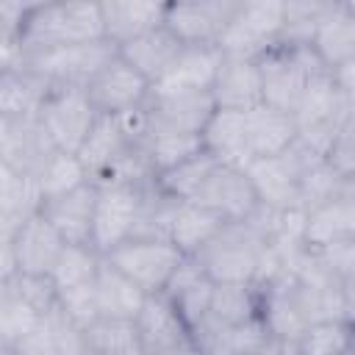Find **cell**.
<instances>
[{
    "label": "cell",
    "mask_w": 355,
    "mask_h": 355,
    "mask_svg": "<svg viewBox=\"0 0 355 355\" xmlns=\"http://www.w3.org/2000/svg\"><path fill=\"white\" fill-rule=\"evenodd\" d=\"M105 39L103 3H33L19 42L31 55Z\"/></svg>",
    "instance_id": "1"
},
{
    "label": "cell",
    "mask_w": 355,
    "mask_h": 355,
    "mask_svg": "<svg viewBox=\"0 0 355 355\" xmlns=\"http://www.w3.org/2000/svg\"><path fill=\"white\" fill-rule=\"evenodd\" d=\"M266 252H269V239L247 219V222H227L211 239V244L200 250L194 258L214 283L252 286Z\"/></svg>",
    "instance_id": "2"
},
{
    "label": "cell",
    "mask_w": 355,
    "mask_h": 355,
    "mask_svg": "<svg viewBox=\"0 0 355 355\" xmlns=\"http://www.w3.org/2000/svg\"><path fill=\"white\" fill-rule=\"evenodd\" d=\"M347 111H349V100L338 89L333 72H322L311 78L294 111L297 133H300L297 139L324 158L347 122Z\"/></svg>",
    "instance_id": "3"
},
{
    "label": "cell",
    "mask_w": 355,
    "mask_h": 355,
    "mask_svg": "<svg viewBox=\"0 0 355 355\" xmlns=\"http://www.w3.org/2000/svg\"><path fill=\"white\" fill-rule=\"evenodd\" d=\"M324 158L305 147L300 139L280 155L255 158L247 166V175L258 191V200L275 211H300V186L302 178L322 164Z\"/></svg>",
    "instance_id": "4"
},
{
    "label": "cell",
    "mask_w": 355,
    "mask_h": 355,
    "mask_svg": "<svg viewBox=\"0 0 355 355\" xmlns=\"http://www.w3.org/2000/svg\"><path fill=\"white\" fill-rule=\"evenodd\" d=\"M258 69L263 83V103L288 114L297 111L308 80L322 72H330L313 47H286V44H277L263 58H258Z\"/></svg>",
    "instance_id": "5"
},
{
    "label": "cell",
    "mask_w": 355,
    "mask_h": 355,
    "mask_svg": "<svg viewBox=\"0 0 355 355\" xmlns=\"http://www.w3.org/2000/svg\"><path fill=\"white\" fill-rule=\"evenodd\" d=\"M283 25H286V6L283 3H275V0L239 3V11L233 14V19L225 28L216 47L227 58L258 61L272 47L280 44Z\"/></svg>",
    "instance_id": "6"
},
{
    "label": "cell",
    "mask_w": 355,
    "mask_h": 355,
    "mask_svg": "<svg viewBox=\"0 0 355 355\" xmlns=\"http://www.w3.org/2000/svg\"><path fill=\"white\" fill-rule=\"evenodd\" d=\"M105 258L144 294H164L186 255L166 239H128Z\"/></svg>",
    "instance_id": "7"
},
{
    "label": "cell",
    "mask_w": 355,
    "mask_h": 355,
    "mask_svg": "<svg viewBox=\"0 0 355 355\" xmlns=\"http://www.w3.org/2000/svg\"><path fill=\"white\" fill-rule=\"evenodd\" d=\"M116 53H119L116 44L103 39V42H89V44H72V47L36 53V55L28 58V67L36 75H42L50 86L86 89Z\"/></svg>",
    "instance_id": "8"
},
{
    "label": "cell",
    "mask_w": 355,
    "mask_h": 355,
    "mask_svg": "<svg viewBox=\"0 0 355 355\" xmlns=\"http://www.w3.org/2000/svg\"><path fill=\"white\" fill-rule=\"evenodd\" d=\"M97 116L100 114L92 105L86 89H75V86H53L39 114L55 150H64V153H78L83 147Z\"/></svg>",
    "instance_id": "9"
},
{
    "label": "cell",
    "mask_w": 355,
    "mask_h": 355,
    "mask_svg": "<svg viewBox=\"0 0 355 355\" xmlns=\"http://www.w3.org/2000/svg\"><path fill=\"white\" fill-rule=\"evenodd\" d=\"M258 291V308H261V319L269 327L272 336L280 338H291L300 341L302 333L313 324L308 305H305V294L300 286V277L288 269L277 272L272 280L252 286Z\"/></svg>",
    "instance_id": "10"
},
{
    "label": "cell",
    "mask_w": 355,
    "mask_h": 355,
    "mask_svg": "<svg viewBox=\"0 0 355 355\" xmlns=\"http://www.w3.org/2000/svg\"><path fill=\"white\" fill-rule=\"evenodd\" d=\"M141 111L147 119V136H158V133H200L202 136L208 119L216 111V103L211 92L183 94V92L150 89Z\"/></svg>",
    "instance_id": "11"
},
{
    "label": "cell",
    "mask_w": 355,
    "mask_h": 355,
    "mask_svg": "<svg viewBox=\"0 0 355 355\" xmlns=\"http://www.w3.org/2000/svg\"><path fill=\"white\" fill-rule=\"evenodd\" d=\"M241 0H186L166 3V28L186 47H216Z\"/></svg>",
    "instance_id": "12"
},
{
    "label": "cell",
    "mask_w": 355,
    "mask_h": 355,
    "mask_svg": "<svg viewBox=\"0 0 355 355\" xmlns=\"http://www.w3.org/2000/svg\"><path fill=\"white\" fill-rule=\"evenodd\" d=\"M141 189L144 186H122V183L100 186L97 208H94V230H92V247L100 255H108L111 250L133 239L139 205H141Z\"/></svg>",
    "instance_id": "13"
},
{
    "label": "cell",
    "mask_w": 355,
    "mask_h": 355,
    "mask_svg": "<svg viewBox=\"0 0 355 355\" xmlns=\"http://www.w3.org/2000/svg\"><path fill=\"white\" fill-rule=\"evenodd\" d=\"M150 80L141 78L119 53L100 69V75L86 86V94L97 114L105 116H122L128 111H136L144 105L150 94Z\"/></svg>",
    "instance_id": "14"
},
{
    "label": "cell",
    "mask_w": 355,
    "mask_h": 355,
    "mask_svg": "<svg viewBox=\"0 0 355 355\" xmlns=\"http://www.w3.org/2000/svg\"><path fill=\"white\" fill-rule=\"evenodd\" d=\"M53 153L55 144L39 116L33 119L0 116V166L25 175H39Z\"/></svg>",
    "instance_id": "15"
},
{
    "label": "cell",
    "mask_w": 355,
    "mask_h": 355,
    "mask_svg": "<svg viewBox=\"0 0 355 355\" xmlns=\"http://www.w3.org/2000/svg\"><path fill=\"white\" fill-rule=\"evenodd\" d=\"M191 202H200V205L216 211L225 222H247L261 208L258 191H255L247 169L227 166V164H219L211 172L202 191Z\"/></svg>",
    "instance_id": "16"
},
{
    "label": "cell",
    "mask_w": 355,
    "mask_h": 355,
    "mask_svg": "<svg viewBox=\"0 0 355 355\" xmlns=\"http://www.w3.org/2000/svg\"><path fill=\"white\" fill-rule=\"evenodd\" d=\"M0 241L11 247L17 261V275H42V277H50L58 255L67 247V241L47 222L44 214H36L11 239H0Z\"/></svg>",
    "instance_id": "17"
},
{
    "label": "cell",
    "mask_w": 355,
    "mask_h": 355,
    "mask_svg": "<svg viewBox=\"0 0 355 355\" xmlns=\"http://www.w3.org/2000/svg\"><path fill=\"white\" fill-rule=\"evenodd\" d=\"M136 330L150 355H175L191 344V330L166 294H150L136 316Z\"/></svg>",
    "instance_id": "18"
},
{
    "label": "cell",
    "mask_w": 355,
    "mask_h": 355,
    "mask_svg": "<svg viewBox=\"0 0 355 355\" xmlns=\"http://www.w3.org/2000/svg\"><path fill=\"white\" fill-rule=\"evenodd\" d=\"M355 236V178H341L333 200L305 219V244L311 250H327Z\"/></svg>",
    "instance_id": "19"
},
{
    "label": "cell",
    "mask_w": 355,
    "mask_h": 355,
    "mask_svg": "<svg viewBox=\"0 0 355 355\" xmlns=\"http://www.w3.org/2000/svg\"><path fill=\"white\" fill-rule=\"evenodd\" d=\"M133 144H141V141H136L128 133L122 116H105V114H100L97 122H94V128H92V133L86 136L83 147L78 150V158L83 161L89 178L94 183H103L111 175V169L119 164V158Z\"/></svg>",
    "instance_id": "20"
},
{
    "label": "cell",
    "mask_w": 355,
    "mask_h": 355,
    "mask_svg": "<svg viewBox=\"0 0 355 355\" xmlns=\"http://www.w3.org/2000/svg\"><path fill=\"white\" fill-rule=\"evenodd\" d=\"M97 194H100V186L94 180H89V183H83L80 189H75L69 194L47 200L42 214L61 233V239L67 244H92Z\"/></svg>",
    "instance_id": "21"
},
{
    "label": "cell",
    "mask_w": 355,
    "mask_h": 355,
    "mask_svg": "<svg viewBox=\"0 0 355 355\" xmlns=\"http://www.w3.org/2000/svg\"><path fill=\"white\" fill-rule=\"evenodd\" d=\"M211 97L216 108L222 111H252L263 103V83H261V69L258 61H244V58H227L222 55V67L216 72Z\"/></svg>",
    "instance_id": "22"
},
{
    "label": "cell",
    "mask_w": 355,
    "mask_h": 355,
    "mask_svg": "<svg viewBox=\"0 0 355 355\" xmlns=\"http://www.w3.org/2000/svg\"><path fill=\"white\" fill-rule=\"evenodd\" d=\"M44 194L36 175L0 166V239H11L28 219L42 214Z\"/></svg>",
    "instance_id": "23"
},
{
    "label": "cell",
    "mask_w": 355,
    "mask_h": 355,
    "mask_svg": "<svg viewBox=\"0 0 355 355\" xmlns=\"http://www.w3.org/2000/svg\"><path fill=\"white\" fill-rule=\"evenodd\" d=\"M316 55L324 61V67L333 72L355 58V6L352 3H327L316 33L313 44Z\"/></svg>",
    "instance_id": "24"
},
{
    "label": "cell",
    "mask_w": 355,
    "mask_h": 355,
    "mask_svg": "<svg viewBox=\"0 0 355 355\" xmlns=\"http://www.w3.org/2000/svg\"><path fill=\"white\" fill-rule=\"evenodd\" d=\"M183 50H186V44L166 25H161V28H155V31H150V33H144V36L128 42V44H122L119 55L141 78H147L150 86H155L175 67V61L180 58Z\"/></svg>",
    "instance_id": "25"
},
{
    "label": "cell",
    "mask_w": 355,
    "mask_h": 355,
    "mask_svg": "<svg viewBox=\"0 0 355 355\" xmlns=\"http://www.w3.org/2000/svg\"><path fill=\"white\" fill-rule=\"evenodd\" d=\"M214 280L205 275V269L200 266V261L194 255H186L180 261V266L175 269L169 286H166V297L175 302L178 313L183 316V322L191 327H197L208 311H211V300H214Z\"/></svg>",
    "instance_id": "26"
},
{
    "label": "cell",
    "mask_w": 355,
    "mask_h": 355,
    "mask_svg": "<svg viewBox=\"0 0 355 355\" xmlns=\"http://www.w3.org/2000/svg\"><path fill=\"white\" fill-rule=\"evenodd\" d=\"M105 39L116 44V50L166 22V3L150 0H111L103 3Z\"/></svg>",
    "instance_id": "27"
},
{
    "label": "cell",
    "mask_w": 355,
    "mask_h": 355,
    "mask_svg": "<svg viewBox=\"0 0 355 355\" xmlns=\"http://www.w3.org/2000/svg\"><path fill=\"white\" fill-rule=\"evenodd\" d=\"M202 141H205V150L219 164L247 169L255 161L252 147H250V136H247V116L241 111L216 108L214 116L208 119L205 130H202Z\"/></svg>",
    "instance_id": "28"
},
{
    "label": "cell",
    "mask_w": 355,
    "mask_h": 355,
    "mask_svg": "<svg viewBox=\"0 0 355 355\" xmlns=\"http://www.w3.org/2000/svg\"><path fill=\"white\" fill-rule=\"evenodd\" d=\"M222 67L219 47H186L175 67L153 86L158 92H183V94H200L211 92L216 72Z\"/></svg>",
    "instance_id": "29"
},
{
    "label": "cell",
    "mask_w": 355,
    "mask_h": 355,
    "mask_svg": "<svg viewBox=\"0 0 355 355\" xmlns=\"http://www.w3.org/2000/svg\"><path fill=\"white\" fill-rule=\"evenodd\" d=\"M53 86L36 75L31 67L0 72V116L6 119H33L42 114Z\"/></svg>",
    "instance_id": "30"
},
{
    "label": "cell",
    "mask_w": 355,
    "mask_h": 355,
    "mask_svg": "<svg viewBox=\"0 0 355 355\" xmlns=\"http://www.w3.org/2000/svg\"><path fill=\"white\" fill-rule=\"evenodd\" d=\"M11 349L19 355H86V336L83 327L67 319L55 305L50 313H44L39 327Z\"/></svg>",
    "instance_id": "31"
},
{
    "label": "cell",
    "mask_w": 355,
    "mask_h": 355,
    "mask_svg": "<svg viewBox=\"0 0 355 355\" xmlns=\"http://www.w3.org/2000/svg\"><path fill=\"white\" fill-rule=\"evenodd\" d=\"M247 136L255 158H272L286 153L297 141V119L288 111L261 103L258 108L247 111Z\"/></svg>",
    "instance_id": "32"
},
{
    "label": "cell",
    "mask_w": 355,
    "mask_h": 355,
    "mask_svg": "<svg viewBox=\"0 0 355 355\" xmlns=\"http://www.w3.org/2000/svg\"><path fill=\"white\" fill-rule=\"evenodd\" d=\"M97 288V305H100V319H122V322H136L139 311L144 308L147 297L128 275H122L105 255L94 280Z\"/></svg>",
    "instance_id": "33"
},
{
    "label": "cell",
    "mask_w": 355,
    "mask_h": 355,
    "mask_svg": "<svg viewBox=\"0 0 355 355\" xmlns=\"http://www.w3.org/2000/svg\"><path fill=\"white\" fill-rule=\"evenodd\" d=\"M225 225L227 222L216 211H211L200 202H180L175 225H172V244L183 255H197L200 250H205L211 244V239Z\"/></svg>",
    "instance_id": "34"
},
{
    "label": "cell",
    "mask_w": 355,
    "mask_h": 355,
    "mask_svg": "<svg viewBox=\"0 0 355 355\" xmlns=\"http://www.w3.org/2000/svg\"><path fill=\"white\" fill-rule=\"evenodd\" d=\"M180 200L166 194L155 180L141 189V205H139V219L133 239H166L172 241V225L178 216Z\"/></svg>",
    "instance_id": "35"
},
{
    "label": "cell",
    "mask_w": 355,
    "mask_h": 355,
    "mask_svg": "<svg viewBox=\"0 0 355 355\" xmlns=\"http://www.w3.org/2000/svg\"><path fill=\"white\" fill-rule=\"evenodd\" d=\"M86 355H150L141 344L136 322L122 319H97L83 330Z\"/></svg>",
    "instance_id": "36"
},
{
    "label": "cell",
    "mask_w": 355,
    "mask_h": 355,
    "mask_svg": "<svg viewBox=\"0 0 355 355\" xmlns=\"http://www.w3.org/2000/svg\"><path fill=\"white\" fill-rule=\"evenodd\" d=\"M42 319L44 311H39L11 286L0 283V347H17L39 327Z\"/></svg>",
    "instance_id": "37"
},
{
    "label": "cell",
    "mask_w": 355,
    "mask_h": 355,
    "mask_svg": "<svg viewBox=\"0 0 355 355\" xmlns=\"http://www.w3.org/2000/svg\"><path fill=\"white\" fill-rule=\"evenodd\" d=\"M208 316L225 327H239L250 319H258V291L244 283H216Z\"/></svg>",
    "instance_id": "38"
},
{
    "label": "cell",
    "mask_w": 355,
    "mask_h": 355,
    "mask_svg": "<svg viewBox=\"0 0 355 355\" xmlns=\"http://www.w3.org/2000/svg\"><path fill=\"white\" fill-rule=\"evenodd\" d=\"M100 263H103V255L92 244H67L50 272V280H53L55 291L78 288V286L97 280Z\"/></svg>",
    "instance_id": "39"
},
{
    "label": "cell",
    "mask_w": 355,
    "mask_h": 355,
    "mask_svg": "<svg viewBox=\"0 0 355 355\" xmlns=\"http://www.w3.org/2000/svg\"><path fill=\"white\" fill-rule=\"evenodd\" d=\"M216 166H219V161H216L208 150H202L200 155H194V158L183 161L180 166H175V169H169V172L158 175V178H155V183H158L166 194L178 197L180 202H191V200L202 191L205 180L211 178V172H214Z\"/></svg>",
    "instance_id": "40"
},
{
    "label": "cell",
    "mask_w": 355,
    "mask_h": 355,
    "mask_svg": "<svg viewBox=\"0 0 355 355\" xmlns=\"http://www.w3.org/2000/svg\"><path fill=\"white\" fill-rule=\"evenodd\" d=\"M36 178H39L44 202L53 200V197L69 194V191H75V189H80L83 183L92 180L83 161L78 158V153H64V150H55Z\"/></svg>",
    "instance_id": "41"
},
{
    "label": "cell",
    "mask_w": 355,
    "mask_h": 355,
    "mask_svg": "<svg viewBox=\"0 0 355 355\" xmlns=\"http://www.w3.org/2000/svg\"><path fill=\"white\" fill-rule=\"evenodd\" d=\"M202 150H205V141L200 133H158L147 139V155L155 169V178L200 155Z\"/></svg>",
    "instance_id": "42"
},
{
    "label": "cell",
    "mask_w": 355,
    "mask_h": 355,
    "mask_svg": "<svg viewBox=\"0 0 355 355\" xmlns=\"http://www.w3.org/2000/svg\"><path fill=\"white\" fill-rule=\"evenodd\" d=\"M355 330L344 319H327V322H313L300 344V355H349Z\"/></svg>",
    "instance_id": "43"
},
{
    "label": "cell",
    "mask_w": 355,
    "mask_h": 355,
    "mask_svg": "<svg viewBox=\"0 0 355 355\" xmlns=\"http://www.w3.org/2000/svg\"><path fill=\"white\" fill-rule=\"evenodd\" d=\"M286 6V25L280 44L286 47H311L319 17L327 3L322 0H302V3H283Z\"/></svg>",
    "instance_id": "44"
},
{
    "label": "cell",
    "mask_w": 355,
    "mask_h": 355,
    "mask_svg": "<svg viewBox=\"0 0 355 355\" xmlns=\"http://www.w3.org/2000/svg\"><path fill=\"white\" fill-rule=\"evenodd\" d=\"M58 308L78 327H83V330L92 327L100 319V305H97V288H94V283L58 291Z\"/></svg>",
    "instance_id": "45"
},
{
    "label": "cell",
    "mask_w": 355,
    "mask_h": 355,
    "mask_svg": "<svg viewBox=\"0 0 355 355\" xmlns=\"http://www.w3.org/2000/svg\"><path fill=\"white\" fill-rule=\"evenodd\" d=\"M324 161L330 164V169L338 178H355V103H349L347 122H344L338 139L333 141L330 153L324 155Z\"/></svg>",
    "instance_id": "46"
},
{
    "label": "cell",
    "mask_w": 355,
    "mask_h": 355,
    "mask_svg": "<svg viewBox=\"0 0 355 355\" xmlns=\"http://www.w3.org/2000/svg\"><path fill=\"white\" fill-rule=\"evenodd\" d=\"M319 255L341 280L355 277V236H349V239H344L327 250H319Z\"/></svg>",
    "instance_id": "47"
},
{
    "label": "cell",
    "mask_w": 355,
    "mask_h": 355,
    "mask_svg": "<svg viewBox=\"0 0 355 355\" xmlns=\"http://www.w3.org/2000/svg\"><path fill=\"white\" fill-rule=\"evenodd\" d=\"M255 355H300V344L291 338H280V336H269L263 341V347Z\"/></svg>",
    "instance_id": "48"
},
{
    "label": "cell",
    "mask_w": 355,
    "mask_h": 355,
    "mask_svg": "<svg viewBox=\"0 0 355 355\" xmlns=\"http://www.w3.org/2000/svg\"><path fill=\"white\" fill-rule=\"evenodd\" d=\"M333 78H336L338 89L344 92V97H347L349 103H355V58H352L349 64L333 69Z\"/></svg>",
    "instance_id": "49"
},
{
    "label": "cell",
    "mask_w": 355,
    "mask_h": 355,
    "mask_svg": "<svg viewBox=\"0 0 355 355\" xmlns=\"http://www.w3.org/2000/svg\"><path fill=\"white\" fill-rule=\"evenodd\" d=\"M341 300H344V322L355 330V277L341 280Z\"/></svg>",
    "instance_id": "50"
},
{
    "label": "cell",
    "mask_w": 355,
    "mask_h": 355,
    "mask_svg": "<svg viewBox=\"0 0 355 355\" xmlns=\"http://www.w3.org/2000/svg\"><path fill=\"white\" fill-rule=\"evenodd\" d=\"M0 355H19L17 349H11V347H0Z\"/></svg>",
    "instance_id": "51"
}]
</instances>
